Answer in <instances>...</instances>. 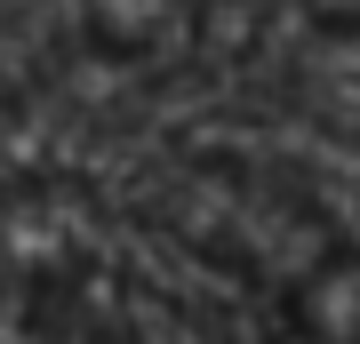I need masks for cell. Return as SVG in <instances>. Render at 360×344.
<instances>
[{
  "label": "cell",
  "instance_id": "6da1fadb",
  "mask_svg": "<svg viewBox=\"0 0 360 344\" xmlns=\"http://www.w3.org/2000/svg\"><path fill=\"white\" fill-rule=\"evenodd\" d=\"M264 344H360V232L264 296Z\"/></svg>",
  "mask_w": 360,
  "mask_h": 344
},
{
  "label": "cell",
  "instance_id": "7a4b0ae2",
  "mask_svg": "<svg viewBox=\"0 0 360 344\" xmlns=\"http://www.w3.org/2000/svg\"><path fill=\"white\" fill-rule=\"evenodd\" d=\"M72 32L112 64H153L176 56L200 25V0H65Z\"/></svg>",
  "mask_w": 360,
  "mask_h": 344
},
{
  "label": "cell",
  "instance_id": "3957f363",
  "mask_svg": "<svg viewBox=\"0 0 360 344\" xmlns=\"http://www.w3.org/2000/svg\"><path fill=\"white\" fill-rule=\"evenodd\" d=\"M321 32H360V0H296Z\"/></svg>",
  "mask_w": 360,
  "mask_h": 344
},
{
  "label": "cell",
  "instance_id": "277c9868",
  "mask_svg": "<svg viewBox=\"0 0 360 344\" xmlns=\"http://www.w3.org/2000/svg\"><path fill=\"white\" fill-rule=\"evenodd\" d=\"M56 344H136V336H129V329H104V320H89V312L72 305V320H65V336H56Z\"/></svg>",
  "mask_w": 360,
  "mask_h": 344
}]
</instances>
